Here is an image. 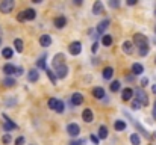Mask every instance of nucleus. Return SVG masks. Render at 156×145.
Instances as JSON below:
<instances>
[{"mask_svg": "<svg viewBox=\"0 0 156 145\" xmlns=\"http://www.w3.org/2000/svg\"><path fill=\"white\" fill-rule=\"evenodd\" d=\"M133 94H135V100H138L140 103H141V106H149V97L147 94L144 92V89L143 88H136L135 91H133Z\"/></svg>", "mask_w": 156, "mask_h": 145, "instance_id": "nucleus-1", "label": "nucleus"}, {"mask_svg": "<svg viewBox=\"0 0 156 145\" xmlns=\"http://www.w3.org/2000/svg\"><path fill=\"white\" fill-rule=\"evenodd\" d=\"M133 43L138 48L147 47L149 46V41H147V36H144L143 33H135L133 35Z\"/></svg>", "mask_w": 156, "mask_h": 145, "instance_id": "nucleus-2", "label": "nucleus"}, {"mask_svg": "<svg viewBox=\"0 0 156 145\" xmlns=\"http://www.w3.org/2000/svg\"><path fill=\"white\" fill-rule=\"evenodd\" d=\"M14 6H15V2L14 0H3L0 3V11L3 14H9V12H12Z\"/></svg>", "mask_w": 156, "mask_h": 145, "instance_id": "nucleus-3", "label": "nucleus"}, {"mask_svg": "<svg viewBox=\"0 0 156 145\" xmlns=\"http://www.w3.org/2000/svg\"><path fill=\"white\" fill-rule=\"evenodd\" d=\"M67 133L71 136V138H77L79 133H80V127L76 124V123H71L67 126Z\"/></svg>", "mask_w": 156, "mask_h": 145, "instance_id": "nucleus-4", "label": "nucleus"}, {"mask_svg": "<svg viewBox=\"0 0 156 145\" xmlns=\"http://www.w3.org/2000/svg\"><path fill=\"white\" fill-rule=\"evenodd\" d=\"M65 56H64V53H56L55 56H53V60H52V65L55 67V70L58 68V67H61V65H65Z\"/></svg>", "mask_w": 156, "mask_h": 145, "instance_id": "nucleus-5", "label": "nucleus"}, {"mask_svg": "<svg viewBox=\"0 0 156 145\" xmlns=\"http://www.w3.org/2000/svg\"><path fill=\"white\" fill-rule=\"evenodd\" d=\"M68 51H70V54H73V56H77V54H80V51H82V44H80L79 41H74V43H71V44L68 46Z\"/></svg>", "mask_w": 156, "mask_h": 145, "instance_id": "nucleus-6", "label": "nucleus"}, {"mask_svg": "<svg viewBox=\"0 0 156 145\" xmlns=\"http://www.w3.org/2000/svg\"><path fill=\"white\" fill-rule=\"evenodd\" d=\"M126 116H127V118H129V119L132 121V124H133V126H135V127H136V129H138V130H140V132H141V133H143V135H144V136L147 138V139H150V135L147 133V130H144V127H143V126H141V124H140V123H138L136 119H133V118H132V116H130L129 113H126Z\"/></svg>", "mask_w": 156, "mask_h": 145, "instance_id": "nucleus-7", "label": "nucleus"}, {"mask_svg": "<svg viewBox=\"0 0 156 145\" xmlns=\"http://www.w3.org/2000/svg\"><path fill=\"white\" fill-rule=\"evenodd\" d=\"M55 74H56L58 79H65L67 74H68V67H67V65H61V67H58L56 71H55Z\"/></svg>", "mask_w": 156, "mask_h": 145, "instance_id": "nucleus-8", "label": "nucleus"}, {"mask_svg": "<svg viewBox=\"0 0 156 145\" xmlns=\"http://www.w3.org/2000/svg\"><path fill=\"white\" fill-rule=\"evenodd\" d=\"M83 103V95L80 92H74L71 94V104L73 106H80Z\"/></svg>", "mask_w": 156, "mask_h": 145, "instance_id": "nucleus-9", "label": "nucleus"}, {"mask_svg": "<svg viewBox=\"0 0 156 145\" xmlns=\"http://www.w3.org/2000/svg\"><path fill=\"white\" fill-rule=\"evenodd\" d=\"M53 24H55V27L56 29H62V27H65V24H67V18L65 17H56L55 20H53Z\"/></svg>", "mask_w": 156, "mask_h": 145, "instance_id": "nucleus-10", "label": "nucleus"}, {"mask_svg": "<svg viewBox=\"0 0 156 145\" xmlns=\"http://www.w3.org/2000/svg\"><path fill=\"white\" fill-rule=\"evenodd\" d=\"M38 79H40V73H38L37 68H32V70L27 71V80L29 82H37Z\"/></svg>", "mask_w": 156, "mask_h": 145, "instance_id": "nucleus-11", "label": "nucleus"}, {"mask_svg": "<svg viewBox=\"0 0 156 145\" xmlns=\"http://www.w3.org/2000/svg\"><path fill=\"white\" fill-rule=\"evenodd\" d=\"M82 118H83V121L85 123H93V119H94V115H93V110L91 109H83V112H82Z\"/></svg>", "mask_w": 156, "mask_h": 145, "instance_id": "nucleus-12", "label": "nucleus"}, {"mask_svg": "<svg viewBox=\"0 0 156 145\" xmlns=\"http://www.w3.org/2000/svg\"><path fill=\"white\" fill-rule=\"evenodd\" d=\"M109 24H111V20H103V21H100L99 26H97V29H96V30H97V35H102L105 30L109 27Z\"/></svg>", "mask_w": 156, "mask_h": 145, "instance_id": "nucleus-13", "label": "nucleus"}, {"mask_svg": "<svg viewBox=\"0 0 156 145\" xmlns=\"http://www.w3.org/2000/svg\"><path fill=\"white\" fill-rule=\"evenodd\" d=\"M132 97H133V89L124 88V89L121 91V100H123V101H129V100H132Z\"/></svg>", "mask_w": 156, "mask_h": 145, "instance_id": "nucleus-14", "label": "nucleus"}, {"mask_svg": "<svg viewBox=\"0 0 156 145\" xmlns=\"http://www.w3.org/2000/svg\"><path fill=\"white\" fill-rule=\"evenodd\" d=\"M5 118H6V121L3 123V129H5V132H11V130H14V129H17V124L14 123V121H11L6 115H5Z\"/></svg>", "mask_w": 156, "mask_h": 145, "instance_id": "nucleus-15", "label": "nucleus"}, {"mask_svg": "<svg viewBox=\"0 0 156 145\" xmlns=\"http://www.w3.org/2000/svg\"><path fill=\"white\" fill-rule=\"evenodd\" d=\"M93 14H94V15L103 14V3H102L100 0L94 2V5H93Z\"/></svg>", "mask_w": 156, "mask_h": 145, "instance_id": "nucleus-16", "label": "nucleus"}, {"mask_svg": "<svg viewBox=\"0 0 156 145\" xmlns=\"http://www.w3.org/2000/svg\"><path fill=\"white\" fill-rule=\"evenodd\" d=\"M40 44H41V47H50V44H52V36H50V35H41V36H40Z\"/></svg>", "mask_w": 156, "mask_h": 145, "instance_id": "nucleus-17", "label": "nucleus"}, {"mask_svg": "<svg viewBox=\"0 0 156 145\" xmlns=\"http://www.w3.org/2000/svg\"><path fill=\"white\" fill-rule=\"evenodd\" d=\"M121 48H123V51H124L126 54H132V53H133V43H132V41H124Z\"/></svg>", "mask_w": 156, "mask_h": 145, "instance_id": "nucleus-18", "label": "nucleus"}, {"mask_svg": "<svg viewBox=\"0 0 156 145\" xmlns=\"http://www.w3.org/2000/svg\"><path fill=\"white\" fill-rule=\"evenodd\" d=\"M15 71H17V67H14L12 64H6V65H3V73H5L6 76H12Z\"/></svg>", "mask_w": 156, "mask_h": 145, "instance_id": "nucleus-19", "label": "nucleus"}, {"mask_svg": "<svg viewBox=\"0 0 156 145\" xmlns=\"http://www.w3.org/2000/svg\"><path fill=\"white\" fill-rule=\"evenodd\" d=\"M143 73H144V67H143L141 64L136 62V64L132 65V74H133V76H140V74H143Z\"/></svg>", "mask_w": 156, "mask_h": 145, "instance_id": "nucleus-20", "label": "nucleus"}, {"mask_svg": "<svg viewBox=\"0 0 156 145\" xmlns=\"http://www.w3.org/2000/svg\"><path fill=\"white\" fill-rule=\"evenodd\" d=\"M93 95H94V98H97V100H102V98H105V89L102 86L94 88L93 89Z\"/></svg>", "mask_w": 156, "mask_h": 145, "instance_id": "nucleus-21", "label": "nucleus"}, {"mask_svg": "<svg viewBox=\"0 0 156 145\" xmlns=\"http://www.w3.org/2000/svg\"><path fill=\"white\" fill-rule=\"evenodd\" d=\"M102 76H103L105 80H111L112 76H114V68H112V67H106L103 70V74H102Z\"/></svg>", "mask_w": 156, "mask_h": 145, "instance_id": "nucleus-22", "label": "nucleus"}, {"mask_svg": "<svg viewBox=\"0 0 156 145\" xmlns=\"http://www.w3.org/2000/svg\"><path fill=\"white\" fill-rule=\"evenodd\" d=\"M97 133H99V139H106L108 138V127L106 126H100L99 127V130H97Z\"/></svg>", "mask_w": 156, "mask_h": 145, "instance_id": "nucleus-23", "label": "nucleus"}, {"mask_svg": "<svg viewBox=\"0 0 156 145\" xmlns=\"http://www.w3.org/2000/svg\"><path fill=\"white\" fill-rule=\"evenodd\" d=\"M2 83H3V86H6V88H12V86L17 85V83H15V79H12V77H5Z\"/></svg>", "mask_w": 156, "mask_h": 145, "instance_id": "nucleus-24", "label": "nucleus"}, {"mask_svg": "<svg viewBox=\"0 0 156 145\" xmlns=\"http://www.w3.org/2000/svg\"><path fill=\"white\" fill-rule=\"evenodd\" d=\"M114 129H115L117 132H123V130L126 129V123H124L123 119H117L115 124H114Z\"/></svg>", "mask_w": 156, "mask_h": 145, "instance_id": "nucleus-25", "label": "nucleus"}, {"mask_svg": "<svg viewBox=\"0 0 156 145\" xmlns=\"http://www.w3.org/2000/svg\"><path fill=\"white\" fill-rule=\"evenodd\" d=\"M112 43H114V40H112L111 35H103V36H102V44H103L105 47H111Z\"/></svg>", "mask_w": 156, "mask_h": 145, "instance_id": "nucleus-26", "label": "nucleus"}, {"mask_svg": "<svg viewBox=\"0 0 156 145\" xmlns=\"http://www.w3.org/2000/svg\"><path fill=\"white\" fill-rule=\"evenodd\" d=\"M2 54H3V57H5V59H11V57H12V54H14V48L5 47L3 50H2Z\"/></svg>", "mask_w": 156, "mask_h": 145, "instance_id": "nucleus-27", "label": "nucleus"}, {"mask_svg": "<svg viewBox=\"0 0 156 145\" xmlns=\"http://www.w3.org/2000/svg\"><path fill=\"white\" fill-rule=\"evenodd\" d=\"M24 15H26V20H35V17H37V12L34 11V9H26L24 11Z\"/></svg>", "mask_w": 156, "mask_h": 145, "instance_id": "nucleus-28", "label": "nucleus"}, {"mask_svg": "<svg viewBox=\"0 0 156 145\" xmlns=\"http://www.w3.org/2000/svg\"><path fill=\"white\" fill-rule=\"evenodd\" d=\"M14 48H15V51H18V53L23 51V41H21L20 38L14 40Z\"/></svg>", "mask_w": 156, "mask_h": 145, "instance_id": "nucleus-29", "label": "nucleus"}, {"mask_svg": "<svg viewBox=\"0 0 156 145\" xmlns=\"http://www.w3.org/2000/svg\"><path fill=\"white\" fill-rule=\"evenodd\" d=\"M47 71V77L50 79V82H52V85H56V82H58V77H56V74H55V71H52V70H46Z\"/></svg>", "mask_w": 156, "mask_h": 145, "instance_id": "nucleus-30", "label": "nucleus"}, {"mask_svg": "<svg viewBox=\"0 0 156 145\" xmlns=\"http://www.w3.org/2000/svg\"><path fill=\"white\" fill-rule=\"evenodd\" d=\"M120 82L118 80H114V82H111V85H109V89H111V92H117V91H120Z\"/></svg>", "mask_w": 156, "mask_h": 145, "instance_id": "nucleus-31", "label": "nucleus"}, {"mask_svg": "<svg viewBox=\"0 0 156 145\" xmlns=\"http://www.w3.org/2000/svg\"><path fill=\"white\" fill-rule=\"evenodd\" d=\"M130 142H132V145H141V139L136 133H132L130 135Z\"/></svg>", "mask_w": 156, "mask_h": 145, "instance_id": "nucleus-32", "label": "nucleus"}, {"mask_svg": "<svg viewBox=\"0 0 156 145\" xmlns=\"http://www.w3.org/2000/svg\"><path fill=\"white\" fill-rule=\"evenodd\" d=\"M37 68L47 70V67H46V57H40V59L37 60Z\"/></svg>", "mask_w": 156, "mask_h": 145, "instance_id": "nucleus-33", "label": "nucleus"}, {"mask_svg": "<svg viewBox=\"0 0 156 145\" xmlns=\"http://www.w3.org/2000/svg\"><path fill=\"white\" fill-rule=\"evenodd\" d=\"M64 110H65V104H64V101H61V100H59V101H58V106H56V110H55V112H56V113H62Z\"/></svg>", "mask_w": 156, "mask_h": 145, "instance_id": "nucleus-34", "label": "nucleus"}, {"mask_svg": "<svg viewBox=\"0 0 156 145\" xmlns=\"http://www.w3.org/2000/svg\"><path fill=\"white\" fill-rule=\"evenodd\" d=\"M58 101H59V100H56V98H50V100L47 101V104H49V107H50V109H53V110H56Z\"/></svg>", "mask_w": 156, "mask_h": 145, "instance_id": "nucleus-35", "label": "nucleus"}, {"mask_svg": "<svg viewBox=\"0 0 156 145\" xmlns=\"http://www.w3.org/2000/svg\"><path fill=\"white\" fill-rule=\"evenodd\" d=\"M108 5H109V8L115 9V8H118V6H120V2H118V0H109V2H108Z\"/></svg>", "mask_w": 156, "mask_h": 145, "instance_id": "nucleus-36", "label": "nucleus"}, {"mask_svg": "<svg viewBox=\"0 0 156 145\" xmlns=\"http://www.w3.org/2000/svg\"><path fill=\"white\" fill-rule=\"evenodd\" d=\"M140 107H141V103L138 100H132V109L133 110H140Z\"/></svg>", "mask_w": 156, "mask_h": 145, "instance_id": "nucleus-37", "label": "nucleus"}, {"mask_svg": "<svg viewBox=\"0 0 156 145\" xmlns=\"http://www.w3.org/2000/svg\"><path fill=\"white\" fill-rule=\"evenodd\" d=\"M90 141H91L94 145H99V142H100L99 136H96V135H91V136H90Z\"/></svg>", "mask_w": 156, "mask_h": 145, "instance_id": "nucleus-38", "label": "nucleus"}, {"mask_svg": "<svg viewBox=\"0 0 156 145\" xmlns=\"http://www.w3.org/2000/svg\"><path fill=\"white\" fill-rule=\"evenodd\" d=\"M149 50H150V48H149V46H147V47L140 48V56H147V54H149Z\"/></svg>", "mask_w": 156, "mask_h": 145, "instance_id": "nucleus-39", "label": "nucleus"}, {"mask_svg": "<svg viewBox=\"0 0 156 145\" xmlns=\"http://www.w3.org/2000/svg\"><path fill=\"white\" fill-rule=\"evenodd\" d=\"M17 20H18V21H24V20H26V15H24V11H21V12H20L18 15H17Z\"/></svg>", "mask_w": 156, "mask_h": 145, "instance_id": "nucleus-40", "label": "nucleus"}, {"mask_svg": "<svg viewBox=\"0 0 156 145\" xmlns=\"http://www.w3.org/2000/svg\"><path fill=\"white\" fill-rule=\"evenodd\" d=\"M2 141H3V144H9V142H11V135H9V133H6V135L3 136V139H2Z\"/></svg>", "mask_w": 156, "mask_h": 145, "instance_id": "nucleus-41", "label": "nucleus"}, {"mask_svg": "<svg viewBox=\"0 0 156 145\" xmlns=\"http://www.w3.org/2000/svg\"><path fill=\"white\" fill-rule=\"evenodd\" d=\"M15 145H24V138H23V136L17 138V139H15Z\"/></svg>", "mask_w": 156, "mask_h": 145, "instance_id": "nucleus-42", "label": "nucleus"}, {"mask_svg": "<svg viewBox=\"0 0 156 145\" xmlns=\"http://www.w3.org/2000/svg\"><path fill=\"white\" fill-rule=\"evenodd\" d=\"M85 142H87L85 139H82V141H71L68 145H82V144H85Z\"/></svg>", "mask_w": 156, "mask_h": 145, "instance_id": "nucleus-43", "label": "nucleus"}, {"mask_svg": "<svg viewBox=\"0 0 156 145\" xmlns=\"http://www.w3.org/2000/svg\"><path fill=\"white\" fill-rule=\"evenodd\" d=\"M147 85H149V79H147V77H143V79H141V86L144 88V86H147Z\"/></svg>", "mask_w": 156, "mask_h": 145, "instance_id": "nucleus-44", "label": "nucleus"}, {"mask_svg": "<svg viewBox=\"0 0 156 145\" xmlns=\"http://www.w3.org/2000/svg\"><path fill=\"white\" fill-rule=\"evenodd\" d=\"M91 50H93V53H97V50H99V43H94Z\"/></svg>", "mask_w": 156, "mask_h": 145, "instance_id": "nucleus-45", "label": "nucleus"}, {"mask_svg": "<svg viewBox=\"0 0 156 145\" xmlns=\"http://www.w3.org/2000/svg\"><path fill=\"white\" fill-rule=\"evenodd\" d=\"M127 5L129 6H133V5H136V0H127Z\"/></svg>", "mask_w": 156, "mask_h": 145, "instance_id": "nucleus-46", "label": "nucleus"}, {"mask_svg": "<svg viewBox=\"0 0 156 145\" xmlns=\"http://www.w3.org/2000/svg\"><path fill=\"white\" fill-rule=\"evenodd\" d=\"M15 74H17V76H21V74H23V68H17Z\"/></svg>", "mask_w": 156, "mask_h": 145, "instance_id": "nucleus-47", "label": "nucleus"}, {"mask_svg": "<svg viewBox=\"0 0 156 145\" xmlns=\"http://www.w3.org/2000/svg\"><path fill=\"white\" fill-rule=\"evenodd\" d=\"M153 118L156 119V101H155V106H153Z\"/></svg>", "mask_w": 156, "mask_h": 145, "instance_id": "nucleus-48", "label": "nucleus"}, {"mask_svg": "<svg viewBox=\"0 0 156 145\" xmlns=\"http://www.w3.org/2000/svg\"><path fill=\"white\" fill-rule=\"evenodd\" d=\"M152 91H153V94H156V85H153V86H152Z\"/></svg>", "mask_w": 156, "mask_h": 145, "instance_id": "nucleus-49", "label": "nucleus"}, {"mask_svg": "<svg viewBox=\"0 0 156 145\" xmlns=\"http://www.w3.org/2000/svg\"><path fill=\"white\" fill-rule=\"evenodd\" d=\"M0 44H2V36H0Z\"/></svg>", "mask_w": 156, "mask_h": 145, "instance_id": "nucleus-50", "label": "nucleus"}, {"mask_svg": "<svg viewBox=\"0 0 156 145\" xmlns=\"http://www.w3.org/2000/svg\"><path fill=\"white\" fill-rule=\"evenodd\" d=\"M155 138H156V132H155Z\"/></svg>", "mask_w": 156, "mask_h": 145, "instance_id": "nucleus-51", "label": "nucleus"}, {"mask_svg": "<svg viewBox=\"0 0 156 145\" xmlns=\"http://www.w3.org/2000/svg\"><path fill=\"white\" fill-rule=\"evenodd\" d=\"M155 33H156V27H155Z\"/></svg>", "mask_w": 156, "mask_h": 145, "instance_id": "nucleus-52", "label": "nucleus"}, {"mask_svg": "<svg viewBox=\"0 0 156 145\" xmlns=\"http://www.w3.org/2000/svg\"><path fill=\"white\" fill-rule=\"evenodd\" d=\"M155 15H156V9H155Z\"/></svg>", "mask_w": 156, "mask_h": 145, "instance_id": "nucleus-53", "label": "nucleus"}, {"mask_svg": "<svg viewBox=\"0 0 156 145\" xmlns=\"http://www.w3.org/2000/svg\"><path fill=\"white\" fill-rule=\"evenodd\" d=\"M155 62H156V60H155Z\"/></svg>", "mask_w": 156, "mask_h": 145, "instance_id": "nucleus-54", "label": "nucleus"}]
</instances>
